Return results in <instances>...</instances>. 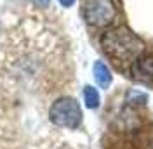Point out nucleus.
Wrapping results in <instances>:
<instances>
[{
	"instance_id": "nucleus-1",
	"label": "nucleus",
	"mask_w": 153,
	"mask_h": 149,
	"mask_svg": "<svg viewBox=\"0 0 153 149\" xmlns=\"http://www.w3.org/2000/svg\"><path fill=\"white\" fill-rule=\"evenodd\" d=\"M101 47L105 54L117 64H131L143 54V42L125 26H117L103 33Z\"/></svg>"
},
{
	"instance_id": "nucleus-2",
	"label": "nucleus",
	"mask_w": 153,
	"mask_h": 149,
	"mask_svg": "<svg viewBox=\"0 0 153 149\" xmlns=\"http://www.w3.org/2000/svg\"><path fill=\"white\" fill-rule=\"evenodd\" d=\"M49 120L56 127L75 130L82 123V109L73 97H59L49 108Z\"/></svg>"
},
{
	"instance_id": "nucleus-3",
	"label": "nucleus",
	"mask_w": 153,
	"mask_h": 149,
	"mask_svg": "<svg viewBox=\"0 0 153 149\" xmlns=\"http://www.w3.org/2000/svg\"><path fill=\"white\" fill-rule=\"evenodd\" d=\"M82 14L91 26H108L115 19V4L113 0H84Z\"/></svg>"
},
{
	"instance_id": "nucleus-4",
	"label": "nucleus",
	"mask_w": 153,
	"mask_h": 149,
	"mask_svg": "<svg viewBox=\"0 0 153 149\" xmlns=\"http://www.w3.org/2000/svg\"><path fill=\"white\" fill-rule=\"evenodd\" d=\"M131 73L134 80L143 82V83H153V54L137 57L131 66Z\"/></svg>"
},
{
	"instance_id": "nucleus-5",
	"label": "nucleus",
	"mask_w": 153,
	"mask_h": 149,
	"mask_svg": "<svg viewBox=\"0 0 153 149\" xmlns=\"http://www.w3.org/2000/svg\"><path fill=\"white\" fill-rule=\"evenodd\" d=\"M94 80L101 89H108L111 85V73H110L108 66L103 61H96L94 63Z\"/></svg>"
},
{
	"instance_id": "nucleus-6",
	"label": "nucleus",
	"mask_w": 153,
	"mask_h": 149,
	"mask_svg": "<svg viewBox=\"0 0 153 149\" xmlns=\"http://www.w3.org/2000/svg\"><path fill=\"white\" fill-rule=\"evenodd\" d=\"M84 101H85V106L89 109H96L99 103H101V99H99V92L96 90L94 87H91V85H87L85 89H84Z\"/></svg>"
},
{
	"instance_id": "nucleus-7",
	"label": "nucleus",
	"mask_w": 153,
	"mask_h": 149,
	"mask_svg": "<svg viewBox=\"0 0 153 149\" xmlns=\"http://www.w3.org/2000/svg\"><path fill=\"white\" fill-rule=\"evenodd\" d=\"M35 5H38V7H47L49 4H51V0H31Z\"/></svg>"
},
{
	"instance_id": "nucleus-8",
	"label": "nucleus",
	"mask_w": 153,
	"mask_h": 149,
	"mask_svg": "<svg viewBox=\"0 0 153 149\" xmlns=\"http://www.w3.org/2000/svg\"><path fill=\"white\" fill-rule=\"evenodd\" d=\"M73 2H75V0H59V4H61L63 7H70V5H73Z\"/></svg>"
}]
</instances>
